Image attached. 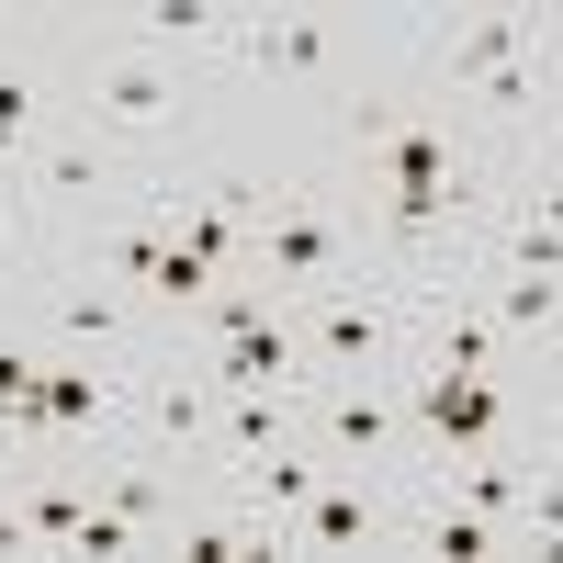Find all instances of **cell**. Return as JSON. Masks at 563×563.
<instances>
[{"label": "cell", "instance_id": "cell-1", "mask_svg": "<svg viewBox=\"0 0 563 563\" xmlns=\"http://www.w3.org/2000/svg\"><path fill=\"white\" fill-rule=\"evenodd\" d=\"M507 169L519 147L474 124V102H451L440 79H350L339 113H327V180L361 214V260L395 294H462L485 260V225L507 203Z\"/></svg>", "mask_w": 563, "mask_h": 563}, {"label": "cell", "instance_id": "cell-22", "mask_svg": "<svg viewBox=\"0 0 563 563\" xmlns=\"http://www.w3.org/2000/svg\"><path fill=\"white\" fill-rule=\"evenodd\" d=\"M519 440H530V462H552V474H563V361H552V384L530 395V429H519Z\"/></svg>", "mask_w": 563, "mask_h": 563}, {"label": "cell", "instance_id": "cell-15", "mask_svg": "<svg viewBox=\"0 0 563 563\" xmlns=\"http://www.w3.org/2000/svg\"><path fill=\"white\" fill-rule=\"evenodd\" d=\"M395 552L496 563V552H519V530H507V519H485V507H462V496H440V485H406V530H395Z\"/></svg>", "mask_w": 563, "mask_h": 563}, {"label": "cell", "instance_id": "cell-20", "mask_svg": "<svg viewBox=\"0 0 563 563\" xmlns=\"http://www.w3.org/2000/svg\"><path fill=\"white\" fill-rule=\"evenodd\" d=\"M519 552L563 563V474H552V462H541V474H530V496H519Z\"/></svg>", "mask_w": 563, "mask_h": 563}, {"label": "cell", "instance_id": "cell-12", "mask_svg": "<svg viewBox=\"0 0 563 563\" xmlns=\"http://www.w3.org/2000/svg\"><path fill=\"white\" fill-rule=\"evenodd\" d=\"M406 530V485H372V474H327L294 507V541L282 552H395Z\"/></svg>", "mask_w": 563, "mask_h": 563}, {"label": "cell", "instance_id": "cell-4", "mask_svg": "<svg viewBox=\"0 0 563 563\" xmlns=\"http://www.w3.org/2000/svg\"><path fill=\"white\" fill-rule=\"evenodd\" d=\"M372 260H361V214H350V192L327 169H282V192H271V214H260V238H249V282L271 305H305V294H327V282H361Z\"/></svg>", "mask_w": 563, "mask_h": 563}, {"label": "cell", "instance_id": "cell-5", "mask_svg": "<svg viewBox=\"0 0 563 563\" xmlns=\"http://www.w3.org/2000/svg\"><path fill=\"white\" fill-rule=\"evenodd\" d=\"M147 180H158V169H135V158H124V147H102L79 113H57V124L23 147V203H34V225H45V260L79 249L90 225H113L135 192H147Z\"/></svg>", "mask_w": 563, "mask_h": 563}, {"label": "cell", "instance_id": "cell-24", "mask_svg": "<svg viewBox=\"0 0 563 563\" xmlns=\"http://www.w3.org/2000/svg\"><path fill=\"white\" fill-rule=\"evenodd\" d=\"M12 294H23V282H0V305H12Z\"/></svg>", "mask_w": 563, "mask_h": 563}, {"label": "cell", "instance_id": "cell-14", "mask_svg": "<svg viewBox=\"0 0 563 563\" xmlns=\"http://www.w3.org/2000/svg\"><path fill=\"white\" fill-rule=\"evenodd\" d=\"M203 372L214 395H249V384H316V361H305V327H294V305L282 316H260L249 339H214V350H180Z\"/></svg>", "mask_w": 563, "mask_h": 563}, {"label": "cell", "instance_id": "cell-16", "mask_svg": "<svg viewBox=\"0 0 563 563\" xmlns=\"http://www.w3.org/2000/svg\"><path fill=\"white\" fill-rule=\"evenodd\" d=\"M113 34H135V45H158V57L214 79L225 34H238V0H135V12H113Z\"/></svg>", "mask_w": 563, "mask_h": 563}, {"label": "cell", "instance_id": "cell-11", "mask_svg": "<svg viewBox=\"0 0 563 563\" xmlns=\"http://www.w3.org/2000/svg\"><path fill=\"white\" fill-rule=\"evenodd\" d=\"M225 68H249V79H294V90H327V102L361 79L350 23H339V12H238V34H225L214 79H225Z\"/></svg>", "mask_w": 563, "mask_h": 563}, {"label": "cell", "instance_id": "cell-21", "mask_svg": "<svg viewBox=\"0 0 563 563\" xmlns=\"http://www.w3.org/2000/svg\"><path fill=\"white\" fill-rule=\"evenodd\" d=\"M68 552H90V563H113V552H147V530H135L124 507H102V496H90V507H79V530H68Z\"/></svg>", "mask_w": 563, "mask_h": 563}, {"label": "cell", "instance_id": "cell-18", "mask_svg": "<svg viewBox=\"0 0 563 563\" xmlns=\"http://www.w3.org/2000/svg\"><path fill=\"white\" fill-rule=\"evenodd\" d=\"M68 102H57V90H45V68L34 57H12V45H0V169H23V147H34V135L45 124H57Z\"/></svg>", "mask_w": 563, "mask_h": 563}, {"label": "cell", "instance_id": "cell-6", "mask_svg": "<svg viewBox=\"0 0 563 563\" xmlns=\"http://www.w3.org/2000/svg\"><path fill=\"white\" fill-rule=\"evenodd\" d=\"M305 440L327 451V474L417 485V429H406V384L395 372H316L305 384Z\"/></svg>", "mask_w": 563, "mask_h": 563}, {"label": "cell", "instance_id": "cell-2", "mask_svg": "<svg viewBox=\"0 0 563 563\" xmlns=\"http://www.w3.org/2000/svg\"><path fill=\"white\" fill-rule=\"evenodd\" d=\"M417 79H440L451 102H474L485 135L530 147L552 90H563V12H530V0H485V12H440L417 34Z\"/></svg>", "mask_w": 563, "mask_h": 563}, {"label": "cell", "instance_id": "cell-9", "mask_svg": "<svg viewBox=\"0 0 563 563\" xmlns=\"http://www.w3.org/2000/svg\"><path fill=\"white\" fill-rule=\"evenodd\" d=\"M124 440L158 451L169 474H192V485H225V462H214V384H203L180 350H147V361H135V417H124Z\"/></svg>", "mask_w": 563, "mask_h": 563}, {"label": "cell", "instance_id": "cell-19", "mask_svg": "<svg viewBox=\"0 0 563 563\" xmlns=\"http://www.w3.org/2000/svg\"><path fill=\"white\" fill-rule=\"evenodd\" d=\"M45 271V225L23 203V169H0V282H34Z\"/></svg>", "mask_w": 563, "mask_h": 563}, {"label": "cell", "instance_id": "cell-10", "mask_svg": "<svg viewBox=\"0 0 563 563\" xmlns=\"http://www.w3.org/2000/svg\"><path fill=\"white\" fill-rule=\"evenodd\" d=\"M406 294H395V282H327V294H305L294 305V327H305V361L316 372H395L406 361Z\"/></svg>", "mask_w": 563, "mask_h": 563}, {"label": "cell", "instance_id": "cell-7", "mask_svg": "<svg viewBox=\"0 0 563 563\" xmlns=\"http://www.w3.org/2000/svg\"><path fill=\"white\" fill-rule=\"evenodd\" d=\"M23 294H34V339L57 361H147V305L124 282H102L90 260H45Z\"/></svg>", "mask_w": 563, "mask_h": 563}, {"label": "cell", "instance_id": "cell-17", "mask_svg": "<svg viewBox=\"0 0 563 563\" xmlns=\"http://www.w3.org/2000/svg\"><path fill=\"white\" fill-rule=\"evenodd\" d=\"M305 440V384H249V395H214V462L238 474V462Z\"/></svg>", "mask_w": 563, "mask_h": 563}, {"label": "cell", "instance_id": "cell-8", "mask_svg": "<svg viewBox=\"0 0 563 563\" xmlns=\"http://www.w3.org/2000/svg\"><path fill=\"white\" fill-rule=\"evenodd\" d=\"M406 384V429H417V474L429 462H462V451H496L530 429V384H507V372H395Z\"/></svg>", "mask_w": 563, "mask_h": 563}, {"label": "cell", "instance_id": "cell-23", "mask_svg": "<svg viewBox=\"0 0 563 563\" xmlns=\"http://www.w3.org/2000/svg\"><path fill=\"white\" fill-rule=\"evenodd\" d=\"M530 147H563V90H552V113H541V135H530ZM530 147H519V158H530Z\"/></svg>", "mask_w": 563, "mask_h": 563}, {"label": "cell", "instance_id": "cell-3", "mask_svg": "<svg viewBox=\"0 0 563 563\" xmlns=\"http://www.w3.org/2000/svg\"><path fill=\"white\" fill-rule=\"evenodd\" d=\"M203 68H180V57H158V45H135V34H102L79 57V79H68V113L102 135V147H124L135 169H169L180 147H192V124H203Z\"/></svg>", "mask_w": 563, "mask_h": 563}, {"label": "cell", "instance_id": "cell-13", "mask_svg": "<svg viewBox=\"0 0 563 563\" xmlns=\"http://www.w3.org/2000/svg\"><path fill=\"white\" fill-rule=\"evenodd\" d=\"M485 316H496V339L519 350L530 372L563 361V271H519V260H474V282H462Z\"/></svg>", "mask_w": 563, "mask_h": 563}]
</instances>
